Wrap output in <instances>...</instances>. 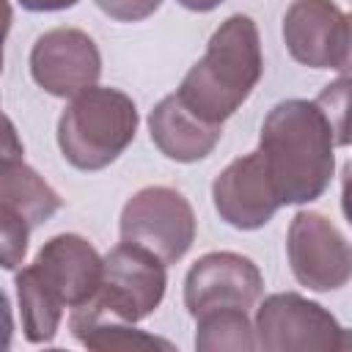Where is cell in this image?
<instances>
[{
  "label": "cell",
  "instance_id": "obj_1",
  "mask_svg": "<svg viewBox=\"0 0 352 352\" xmlns=\"http://www.w3.org/2000/svg\"><path fill=\"white\" fill-rule=\"evenodd\" d=\"M104 258L80 234H58L44 242L36 261L16 272L22 330L30 344H50L63 308H80L102 286Z\"/></svg>",
  "mask_w": 352,
  "mask_h": 352
},
{
  "label": "cell",
  "instance_id": "obj_2",
  "mask_svg": "<svg viewBox=\"0 0 352 352\" xmlns=\"http://www.w3.org/2000/svg\"><path fill=\"white\" fill-rule=\"evenodd\" d=\"M333 148V129L316 102L286 99L267 113L258 151L280 204H308L327 190L336 168Z\"/></svg>",
  "mask_w": 352,
  "mask_h": 352
},
{
  "label": "cell",
  "instance_id": "obj_3",
  "mask_svg": "<svg viewBox=\"0 0 352 352\" xmlns=\"http://www.w3.org/2000/svg\"><path fill=\"white\" fill-rule=\"evenodd\" d=\"M264 58L258 28L245 14H231L209 38L204 58L184 74L179 99L212 124L231 118L261 80Z\"/></svg>",
  "mask_w": 352,
  "mask_h": 352
},
{
  "label": "cell",
  "instance_id": "obj_4",
  "mask_svg": "<svg viewBox=\"0 0 352 352\" xmlns=\"http://www.w3.org/2000/svg\"><path fill=\"white\" fill-rule=\"evenodd\" d=\"M138 107L118 91L91 85L72 96L58 121V146L77 170H102L135 140Z\"/></svg>",
  "mask_w": 352,
  "mask_h": 352
},
{
  "label": "cell",
  "instance_id": "obj_5",
  "mask_svg": "<svg viewBox=\"0 0 352 352\" xmlns=\"http://www.w3.org/2000/svg\"><path fill=\"white\" fill-rule=\"evenodd\" d=\"M256 344L267 352H333L346 349L349 336L324 305L297 292H278L256 311Z\"/></svg>",
  "mask_w": 352,
  "mask_h": 352
},
{
  "label": "cell",
  "instance_id": "obj_6",
  "mask_svg": "<svg viewBox=\"0 0 352 352\" xmlns=\"http://www.w3.org/2000/svg\"><path fill=\"white\" fill-rule=\"evenodd\" d=\"M121 239L157 253L176 264L195 242V214L190 201L173 187H143L121 209Z\"/></svg>",
  "mask_w": 352,
  "mask_h": 352
},
{
  "label": "cell",
  "instance_id": "obj_7",
  "mask_svg": "<svg viewBox=\"0 0 352 352\" xmlns=\"http://www.w3.org/2000/svg\"><path fill=\"white\" fill-rule=\"evenodd\" d=\"M168 286L165 261L143 245L124 242L104 256L102 286L94 302L124 322H140L162 302Z\"/></svg>",
  "mask_w": 352,
  "mask_h": 352
},
{
  "label": "cell",
  "instance_id": "obj_8",
  "mask_svg": "<svg viewBox=\"0 0 352 352\" xmlns=\"http://www.w3.org/2000/svg\"><path fill=\"white\" fill-rule=\"evenodd\" d=\"M286 253L297 283L311 292H333L352 278V242L319 212L292 217Z\"/></svg>",
  "mask_w": 352,
  "mask_h": 352
},
{
  "label": "cell",
  "instance_id": "obj_9",
  "mask_svg": "<svg viewBox=\"0 0 352 352\" xmlns=\"http://www.w3.org/2000/svg\"><path fill=\"white\" fill-rule=\"evenodd\" d=\"M30 74L47 94L72 99L96 85L102 74V55L85 30L52 28L41 33L30 50Z\"/></svg>",
  "mask_w": 352,
  "mask_h": 352
},
{
  "label": "cell",
  "instance_id": "obj_10",
  "mask_svg": "<svg viewBox=\"0 0 352 352\" xmlns=\"http://www.w3.org/2000/svg\"><path fill=\"white\" fill-rule=\"evenodd\" d=\"M261 292L264 278L258 267L248 256L231 250L201 256L184 278V305L192 319L220 308L250 311L258 302Z\"/></svg>",
  "mask_w": 352,
  "mask_h": 352
},
{
  "label": "cell",
  "instance_id": "obj_11",
  "mask_svg": "<svg viewBox=\"0 0 352 352\" xmlns=\"http://www.w3.org/2000/svg\"><path fill=\"white\" fill-rule=\"evenodd\" d=\"M283 41L302 66L341 69L349 41V16L333 0H294L283 14Z\"/></svg>",
  "mask_w": 352,
  "mask_h": 352
},
{
  "label": "cell",
  "instance_id": "obj_12",
  "mask_svg": "<svg viewBox=\"0 0 352 352\" xmlns=\"http://www.w3.org/2000/svg\"><path fill=\"white\" fill-rule=\"evenodd\" d=\"M212 198L217 214L242 231L261 228L275 217V212L283 206L275 184L267 173L261 151H250L239 160H234L212 184Z\"/></svg>",
  "mask_w": 352,
  "mask_h": 352
},
{
  "label": "cell",
  "instance_id": "obj_13",
  "mask_svg": "<svg viewBox=\"0 0 352 352\" xmlns=\"http://www.w3.org/2000/svg\"><path fill=\"white\" fill-rule=\"evenodd\" d=\"M6 138L8 146L3 151L0 165V214L22 220L33 231L60 209V195L19 157L22 148L14 146L16 135L11 121H6Z\"/></svg>",
  "mask_w": 352,
  "mask_h": 352
},
{
  "label": "cell",
  "instance_id": "obj_14",
  "mask_svg": "<svg viewBox=\"0 0 352 352\" xmlns=\"http://www.w3.org/2000/svg\"><path fill=\"white\" fill-rule=\"evenodd\" d=\"M154 146L176 162H198L220 143L223 124H212L190 110L179 94L165 96L148 116Z\"/></svg>",
  "mask_w": 352,
  "mask_h": 352
},
{
  "label": "cell",
  "instance_id": "obj_15",
  "mask_svg": "<svg viewBox=\"0 0 352 352\" xmlns=\"http://www.w3.org/2000/svg\"><path fill=\"white\" fill-rule=\"evenodd\" d=\"M69 330L72 336L88 346V349H173L165 338L148 336L138 330L132 322H124L113 316L110 311L99 308L94 300H88L80 308H72L69 314Z\"/></svg>",
  "mask_w": 352,
  "mask_h": 352
},
{
  "label": "cell",
  "instance_id": "obj_16",
  "mask_svg": "<svg viewBox=\"0 0 352 352\" xmlns=\"http://www.w3.org/2000/svg\"><path fill=\"white\" fill-rule=\"evenodd\" d=\"M195 349L201 352H248L258 349L256 324H250L248 311L242 308H220L195 316Z\"/></svg>",
  "mask_w": 352,
  "mask_h": 352
},
{
  "label": "cell",
  "instance_id": "obj_17",
  "mask_svg": "<svg viewBox=\"0 0 352 352\" xmlns=\"http://www.w3.org/2000/svg\"><path fill=\"white\" fill-rule=\"evenodd\" d=\"M314 102L324 113L336 146H352V77H338L327 82Z\"/></svg>",
  "mask_w": 352,
  "mask_h": 352
},
{
  "label": "cell",
  "instance_id": "obj_18",
  "mask_svg": "<svg viewBox=\"0 0 352 352\" xmlns=\"http://www.w3.org/2000/svg\"><path fill=\"white\" fill-rule=\"evenodd\" d=\"M0 226H3V267L14 270L22 264V258L28 253L30 228L11 214H0Z\"/></svg>",
  "mask_w": 352,
  "mask_h": 352
},
{
  "label": "cell",
  "instance_id": "obj_19",
  "mask_svg": "<svg viewBox=\"0 0 352 352\" xmlns=\"http://www.w3.org/2000/svg\"><path fill=\"white\" fill-rule=\"evenodd\" d=\"M94 3L99 6V11H104L110 19L118 22H140L162 6V0H94Z\"/></svg>",
  "mask_w": 352,
  "mask_h": 352
},
{
  "label": "cell",
  "instance_id": "obj_20",
  "mask_svg": "<svg viewBox=\"0 0 352 352\" xmlns=\"http://www.w3.org/2000/svg\"><path fill=\"white\" fill-rule=\"evenodd\" d=\"M16 3L28 11H63V8L77 6L80 0H16Z\"/></svg>",
  "mask_w": 352,
  "mask_h": 352
},
{
  "label": "cell",
  "instance_id": "obj_21",
  "mask_svg": "<svg viewBox=\"0 0 352 352\" xmlns=\"http://www.w3.org/2000/svg\"><path fill=\"white\" fill-rule=\"evenodd\" d=\"M341 206L352 226V160L344 165V176H341Z\"/></svg>",
  "mask_w": 352,
  "mask_h": 352
},
{
  "label": "cell",
  "instance_id": "obj_22",
  "mask_svg": "<svg viewBox=\"0 0 352 352\" xmlns=\"http://www.w3.org/2000/svg\"><path fill=\"white\" fill-rule=\"evenodd\" d=\"M179 6H184V8H190V11H198V14H206V11H212V8H217L223 0H176Z\"/></svg>",
  "mask_w": 352,
  "mask_h": 352
},
{
  "label": "cell",
  "instance_id": "obj_23",
  "mask_svg": "<svg viewBox=\"0 0 352 352\" xmlns=\"http://www.w3.org/2000/svg\"><path fill=\"white\" fill-rule=\"evenodd\" d=\"M344 77H352V14H349V41H346V55H344V63L338 69Z\"/></svg>",
  "mask_w": 352,
  "mask_h": 352
}]
</instances>
